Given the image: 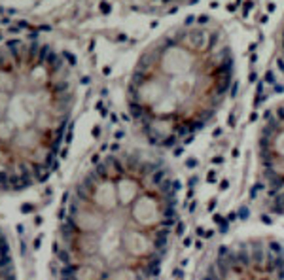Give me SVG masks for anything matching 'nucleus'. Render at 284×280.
I'll list each match as a JSON object with an SVG mask.
<instances>
[{
	"mask_svg": "<svg viewBox=\"0 0 284 280\" xmlns=\"http://www.w3.org/2000/svg\"><path fill=\"white\" fill-rule=\"evenodd\" d=\"M275 68L284 78V15L280 21V28L276 34V46H275Z\"/></svg>",
	"mask_w": 284,
	"mask_h": 280,
	"instance_id": "obj_6",
	"label": "nucleus"
},
{
	"mask_svg": "<svg viewBox=\"0 0 284 280\" xmlns=\"http://www.w3.org/2000/svg\"><path fill=\"white\" fill-rule=\"evenodd\" d=\"M150 6L153 8H163V10H174V8H180V6H186L193 0H146Z\"/></svg>",
	"mask_w": 284,
	"mask_h": 280,
	"instance_id": "obj_7",
	"label": "nucleus"
},
{
	"mask_svg": "<svg viewBox=\"0 0 284 280\" xmlns=\"http://www.w3.org/2000/svg\"><path fill=\"white\" fill-rule=\"evenodd\" d=\"M65 195L59 280H153L178 220V188L157 155L112 146Z\"/></svg>",
	"mask_w": 284,
	"mask_h": 280,
	"instance_id": "obj_1",
	"label": "nucleus"
},
{
	"mask_svg": "<svg viewBox=\"0 0 284 280\" xmlns=\"http://www.w3.org/2000/svg\"><path fill=\"white\" fill-rule=\"evenodd\" d=\"M197 280H284V242L244 237L222 244Z\"/></svg>",
	"mask_w": 284,
	"mask_h": 280,
	"instance_id": "obj_4",
	"label": "nucleus"
},
{
	"mask_svg": "<svg viewBox=\"0 0 284 280\" xmlns=\"http://www.w3.org/2000/svg\"><path fill=\"white\" fill-rule=\"evenodd\" d=\"M76 57L10 40L0 49V188L23 191L59 169L74 106Z\"/></svg>",
	"mask_w": 284,
	"mask_h": 280,
	"instance_id": "obj_3",
	"label": "nucleus"
},
{
	"mask_svg": "<svg viewBox=\"0 0 284 280\" xmlns=\"http://www.w3.org/2000/svg\"><path fill=\"white\" fill-rule=\"evenodd\" d=\"M254 193L263 212L284 216V98L261 114L256 129Z\"/></svg>",
	"mask_w": 284,
	"mask_h": 280,
	"instance_id": "obj_5",
	"label": "nucleus"
},
{
	"mask_svg": "<svg viewBox=\"0 0 284 280\" xmlns=\"http://www.w3.org/2000/svg\"><path fill=\"white\" fill-rule=\"evenodd\" d=\"M235 78L237 57L225 27L188 17L138 55L125 87L127 112L152 148L176 150L214 121Z\"/></svg>",
	"mask_w": 284,
	"mask_h": 280,
	"instance_id": "obj_2",
	"label": "nucleus"
}]
</instances>
